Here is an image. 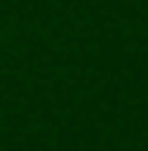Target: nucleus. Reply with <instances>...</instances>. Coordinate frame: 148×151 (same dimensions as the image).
<instances>
[]
</instances>
